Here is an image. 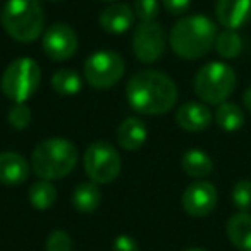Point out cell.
Instances as JSON below:
<instances>
[{"instance_id":"5bb4252c","label":"cell","mask_w":251,"mask_h":251,"mask_svg":"<svg viewBox=\"0 0 251 251\" xmlns=\"http://www.w3.org/2000/svg\"><path fill=\"white\" fill-rule=\"evenodd\" d=\"M134 23V11L127 4L115 2L105 7L100 14V26L103 31L112 35L126 33Z\"/></svg>"},{"instance_id":"d6986e66","label":"cell","mask_w":251,"mask_h":251,"mask_svg":"<svg viewBox=\"0 0 251 251\" xmlns=\"http://www.w3.org/2000/svg\"><path fill=\"white\" fill-rule=\"evenodd\" d=\"M101 193L95 182H81L73 193V205L79 213H93L100 206Z\"/></svg>"},{"instance_id":"9a60e30c","label":"cell","mask_w":251,"mask_h":251,"mask_svg":"<svg viewBox=\"0 0 251 251\" xmlns=\"http://www.w3.org/2000/svg\"><path fill=\"white\" fill-rule=\"evenodd\" d=\"M29 164L16 151L0 153V182L5 186H19L28 179Z\"/></svg>"},{"instance_id":"ba28073f","label":"cell","mask_w":251,"mask_h":251,"mask_svg":"<svg viewBox=\"0 0 251 251\" xmlns=\"http://www.w3.org/2000/svg\"><path fill=\"white\" fill-rule=\"evenodd\" d=\"M124 60L117 52L112 50H98L91 53L84 62V79L91 88L107 90L121 81L124 76Z\"/></svg>"},{"instance_id":"603a6c76","label":"cell","mask_w":251,"mask_h":251,"mask_svg":"<svg viewBox=\"0 0 251 251\" xmlns=\"http://www.w3.org/2000/svg\"><path fill=\"white\" fill-rule=\"evenodd\" d=\"M215 50L224 59H236L243 50V42L241 36L234 29H224L222 33L217 35Z\"/></svg>"},{"instance_id":"44dd1931","label":"cell","mask_w":251,"mask_h":251,"mask_svg":"<svg viewBox=\"0 0 251 251\" xmlns=\"http://www.w3.org/2000/svg\"><path fill=\"white\" fill-rule=\"evenodd\" d=\"M52 88L57 95L74 97L81 91L83 83H81V76L74 69H59L52 76Z\"/></svg>"},{"instance_id":"1f68e13d","label":"cell","mask_w":251,"mask_h":251,"mask_svg":"<svg viewBox=\"0 0 251 251\" xmlns=\"http://www.w3.org/2000/svg\"><path fill=\"white\" fill-rule=\"evenodd\" d=\"M103 2H112V0H103Z\"/></svg>"},{"instance_id":"4316f807","label":"cell","mask_w":251,"mask_h":251,"mask_svg":"<svg viewBox=\"0 0 251 251\" xmlns=\"http://www.w3.org/2000/svg\"><path fill=\"white\" fill-rule=\"evenodd\" d=\"M45 248L47 251H71L73 250V239L66 230H53L47 237Z\"/></svg>"},{"instance_id":"7402d4cb","label":"cell","mask_w":251,"mask_h":251,"mask_svg":"<svg viewBox=\"0 0 251 251\" xmlns=\"http://www.w3.org/2000/svg\"><path fill=\"white\" fill-rule=\"evenodd\" d=\"M28 198L33 208L36 210H49L50 206L55 203L57 200V189L53 188V184L50 181H36L35 184L29 188Z\"/></svg>"},{"instance_id":"30bf717a","label":"cell","mask_w":251,"mask_h":251,"mask_svg":"<svg viewBox=\"0 0 251 251\" xmlns=\"http://www.w3.org/2000/svg\"><path fill=\"white\" fill-rule=\"evenodd\" d=\"M43 52L55 62L71 59L77 50V35L71 26L57 23L45 31L42 40Z\"/></svg>"},{"instance_id":"ffe728a7","label":"cell","mask_w":251,"mask_h":251,"mask_svg":"<svg viewBox=\"0 0 251 251\" xmlns=\"http://www.w3.org/2000/svg\"><path fill=\"white\" fill-rule=\"evenodd\" d=\"M215 122L220 129L232 133V131H237L244 124V114L236 103L224 101L215 110Z\"/></svg>"},{"instance_id":"8992f818","label":"cell","mask_w":251,"mask_h":251,"mask_svg":"<svg viewBox=\"0 0 251 251\" xmlns=\"http://www.w3.org/2000/svg\"><path fill=\"white\" fill-rule=\"evenodd\" d=\"M236 90V73L224 62H208L196 73L195 91L205 103L220 105Z\"/></svg>"},{"instance_id":"ac0fdd59","label":"cell","mask_w":251,"mask_h":251,"mask_svg":"<svg viewBox=\"0 0 251 251\" xmlns=\"http://www.w3.org/2000/svg\"><path fill=\"white\" fill-rule=\"evenodd\" d=\"M182 169L189 177H195L198 181H203L205 177H208L213 171V162L210 158L208 153H205L200 148H191L182 155Z\"/></svg>"},{"instance_id":"52a82bcc","label":"cell","mask_w":251,"mask_h":251,"mask_svg":"<svg viewBox=\"0 0 251 251\" xmlns=\"http://www.w3.org/2000/svg\"><path fill=\"white\" fill-rule=\"evenodd\" d=\"M83 165L95 184H108L121 174L122 160L115 147L107 141H95L84 150Z\"/></svg>"},{"instance_id":"cb8c5ba5","label":"cell","mask_w":251,"mask_h":251,"mask_svg":"<svg viewBox=\"0 0 251 251\" xmlns=\"http://www.w3.org/2000/svg\"><path fill=\"white\" fill-rule=\"evenodd\" d=\"M232 203L239 212L251 210V181H237L232 188Z\"/></svg>"},{"instance_id":"9c48e42d","label":"cell","mask_w":251,"mask_h":251,"mask_svg":"<svg viewBox=\"0 0 251 251\" xmlns=\"http://www.w3.org/2000/svg\"><path fill=\"white\" fill-rule=\"evenodd\" d=\"M165 50V29L157 21L140 23L133 35V52L141 64H153Z\"/></svg>"},{"instance_id":"2e32d148","label":"cell","mask_w":251,"mask_h":251,"mask_svg":"<svg viewBox=\"0 0 251 251\" xmlns=\"http://www.w3.org/2000/svg\"><path fill=\"white\" fill-rule=\"evenodd\" d=\"M148 136L147 124L138 117H127L117 127V141L122 150L136 151L145 145Z\"/></svg>"},{"instance_id":"6da1fadb","label":"cell","mask_w":251,"mask_h":251,"mask_svg":"<svg viewBox=\"0 0 251 251\" xmlns=\"http://www.w3.org/2000/svg\"><path fill=\"white\" fill-rule=\"evenodd\" d=\"M177 95L174 81L167 74L155 69L138 71L126 86V98L129 107L143 115L167 114L174 108Z\"/></svg>"},{"instance_id":"4dcf8cb0","label":"cell","mask_w":251,"mask_h":251,"mask_svg":"<svg viewBox=\"0 0 251 251\" xmlns=\"http://www.w3.org/2000/svg\"><path fill=\"white\" fill-rule=\"evenodd\" d=\"M184 251H206V250H201V248H189V250H184Z\"/></svg>"},{"instance_id":"d4e9b609","label":"cell","mask_w":251,"mask_h":251,"mask_svg":"<svg viewBox=\"0 0 251 251\" xmlns=\"http://www.w3.org/2000/svg\"><path fill=\"white\" fill-rule=\"evenodd\" d=\"M31 119H33V114L26 103H16L14 107L9 110V124L18 131L26 129L29 126V122H31Z\"/></svg>"},{"instance_id":"8fae6325","label":"cell","mask_w":251,"mask_h":251,"mask_svg":"<svg viewBox=\"0 0 251 251\" xmlns=\"http://www.w3.org/2000/svg\"><path fill=\"white\" fill-rule=\"evenodd\" d=\"M182 208L191 217H206L217 205V189L208 181H195L182 193Z\"/></svg>"},{"instance_id":"277c9868","label":"cell","mask_w":251,"mask_h":251,"mask_svg":"<svg viewBox=\"0 0 251 251\" xmlns=\"http://www.w3.org/2000/svg\"><path fill=\"white\" fill-rule=\"evenodd\" d=\"M0 25L16 42H35L45 26L40 0H7L0 11Z\"/></svg>"},{"instance_id":"7c38bea8","label":"cell","mask_w":251,"mask_h":251,"mask_svg":"<svg viewBox=\"0 0 251 251\" xmlns=\"http://www.w3.org/2000/svg\"><path fill=\"white\" fill-rule=\"evenodd\" d=\"M215 16L226 29H239L251 18V0H217Z\"/></svg>"},{"instance_id":"83f0119b","label":"cell","mask_w":251,"mask_h":251,"mask_svg":"<svg viewBox=\"0 0 251 251\" xmlns=\"http://www.w3.org/2000/svg\"><path fill=\"white\" fill-rule=\"evenodd\" d=\"M112 251H140V246L134 241V237L127 236V234H121L112 243Z\"/></svg>"},{"instance_id":"484cf974","label":"cell","mask_w":251,"mask_h":251,"mask_svg":"<svg viewBox=\"0 0 251 251\" xmlns=\"http://www.w3.org/2000/svg\"><path fill=\"white\" fill-rule=\"evenodd\" d=\"M133 11L134 16H138L141 23H150L157 19L160 4H158V0H136Z\"/></svg>"},{"instance_id":"f1b7e54d","label":"cell","mask_w":251,"mask_h":251,"mask_svg":"<svg viewBox=\"0 0 251 251\" xmlns=\"http://www.w3.org/2000/svg\"><path fill=\"white\" fill-rule=\"evenodd\" d=\"M165 11L172 16H181L184 14L186 11L191 5V0H162Z\"/></svg>"},{"instance_id":"7a4b0ae2","label":"cell","mask_w":251,"mask_h":251,"mask_svg":"<svg viewBox=\"0 0 251 251\" xmlns=\"http://www.w3.org/2000/svg\"><path fill=\"white\" fill-rule=\"evenodd\" d=\"M217 26L206 16L193 14L179 19L171 29V47L181 59L195 60L205 57L215 47Z\"/></svg>"},{"instance_id":"e0dca14e","label":"cell","mask_w":251,"mask_h":251,"mask_svg":"<svg viewBox=\"0 0 251 251\" xmlns=\"http://www.w3.org/2000/svg\"><path fill=\"white\" fill-rule=\"evenodd\" d=\"M226 232L237 251H251V213L237 212L227 220Z\"/></svg>"},{"instance_id":"3957f363","label":"cell","mask_w":251,"mask_h":251,"mask_svg":"<svg viewBox=\"0 0 251 251\" xmlns=\"http://www.w3.org/2000/svg\"><path fill=\"white\" fill-rule=\"evenodd\" d=\"M77 148L64 138H50L36 145L31 153L33 172L43 181H59L74 171L77 164Z\"/></svg>"},{"instance_id":"4fadbf2b","label":"cell","mask_w":251,"mask_h":251,"mask_svg":"<svg viewBox=\"0 0 251 251\" xmlns=\"http://www.w3.org/2000/svg\"><path fill=\"white\" fill-rule=\"evenodd\" d=\"M176 122L179 127L189 133H200L206 129L212 122V112L206 105L198 101H188L181 105L176 112Z\"/></svg>"},{"instance_id":"5b68a950","label":"cell","mask_w":251,"mask_h":251,"mask_svg":"<svg viewBox=\"0 0 251 251\" xmlns=\"http://www.w3.org/2000/svg\"><path fill=\"white\" fill-rule=\"evenodd\" d=\"M40 79H42V71L36 60L21 57L12 60L5 67L0 79V88L9 100H12L14 103H25L36 93Z\"/></svg>"},{"instance_id":"f546056e","label":"cell","mask_w":251,"mask_h":251,"mask_svg":"<svg viewBox=\"0 0 251 251\" xmlns=\"http://www.w3.org/2000/svg\"><path fill=\"white\" fill-rule=\"evenodd\" d=\"M243 101H244V107H246L248 110L251 112V86H248V88H246V91H244Z\"/></svg>"}]
</instances>
